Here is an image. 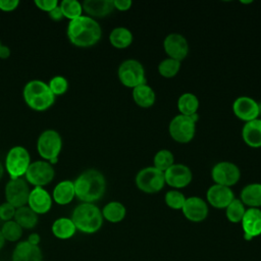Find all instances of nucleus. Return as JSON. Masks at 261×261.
Masks as SVG:
<instances>
[{
  "label": "nucleus",
  "mask_w": 261,
  "mask_h": 261,
  "mask_svg": "<svg viewBox=\"0 0 261 261\" xmlns=\"http://www.w3.org/2000/svg\"><path fill=\"white\" fill-rule=\"evenodd\" d=\"M258 108H259V115H261V103H258Z\"/></svg>",
  "instance_id": "47"
},
{
  "label": "nucleus",
  "mask_w": 261,
  "mask_h": 261,
  "mask_svg": "<svg viewBox=\"0 0 261 261\" xmlns=\"http://www.w3.org/2000/svg\"><path fill=\"white\" fill-rule=\"evenodd\" d=\"M169 134L178 143H189L193 140L196 133V122L191 116L175 115L169 123Z\"/></svg>",
  "instance_id": "11"
},
{
  "label": "nucleus",
  "mask_w": 261,
  "mask_h": 261,
  "mask_svg": "<svg viewBox=\"0 0 261 261\" xmlns=\"http://www.w3.org/2000/svg\"><path fill=\"white\" fill-rule=\"evenodd\" d=\"M75 198L82 203H94L100 200L106 190V179L103 173L90 168L83 171L74 180Z\"/></svg>",
  "instance_id": "2"
},
{
  "label": "nucleus",
  "mask_w": 261,
  "mask_h": 261,
  "mask_svg": "<svg viewBox=\"0 0 261 261\" xmlns=\"http://www.w3.org/2000/svg\"><path fill=\"white\" fill-rule=\"evenodd\" d=\"M55 176V170L52 164L45 160H36L32 162L24 174V179L33 187H42L49 185Z\"/></svg>",
  "instance_id": "8"
},
{
  "label": "nucleus",
  "mask_w": 261,
  "mask_h": 261,
  "mask_svg": "<svg viewBox=\"0 0 261 261\" xmlns=\"http://www.w3.org/2000/svg\"><path fill=\"white\" fill-rule=\"evenodd\" d=\"M211 175L215 184L231 187L239 181L241 171L234 163L229 161H221L213 166Z\"/></svg>",
  "instance_id": "12"
},
{
  "label": "nucleus",
  "mask_w": 261,
  "mask_h": 261,
  "mask_svg": "<svg viewBox=\"0 0 261 261\" xmlns=\"http://www.w3.org/2000/svg\"><path fill=\"white\" fill-rule=\"evenodd\" d=\"M244 237L247 241L261 234V210L259 208H249L246 210L241 221Z\"/></svg>",
  "instance_id": "19"
},
{
  "label": "nucleus",
  "mask_w": 261,
  "mask_h": 261,
  "mask_svg": "<svg viewBox=\"0 0 261 261\" xmlns=\"http://www.w3.org/2000/svg\"><path fill=\"white\" fill-rule=\"evenodd\" d=\"M30 192V185L24 177L9 179L4 189L5 201L17 209L28 204Z\"/></svg>",
  "instance_id": "10"
},
{
  "label": "nucleus",
  "mask_w": 261,
  "mask_h": 261,
  "mask_svg": "<svg viewBox=\"0 0 261 261\" xmlns=\"http://www.w3.org/2000/svg\"><path fill=\"white\" fill-rule=\"evenodd\" d=\"M133 2L130 0H114L113 5L114 9H118L120 11H126L130 8Z\"/></svg>",
  "instance_id": "41"
},
{
  "label": "nucleus",
  "mask_w": 261,
  "mask_h": 261,
  "mask_svg": "<svg viewBox=\"0 0 261 261\" xmlns=\"http://www.w3.org/2000/svg\"><path fill=\"white\" fill-rule=\"evenodd\" d=\"M63 17L69 21L83 15V5L77 0H63L59 3Z\"/></svg>",
  "instance_id": "32"
},
{
  "label": "nucleus",
  "mask_w": 261,
  "mask_h": 261,
  "mask_svg": "<svg viewBox=\"0 0 261 261\" xmlns=\"http://www.w3.org/2000/svg\"><path fill=\"white\" fill-rule=\"evenodd\" d=\"M47 84L55 97L65 94L68 90V81L62 75H55L51 77Z\"/></svg>",
  "instance_id": "36"
},
{
  "label": "nucleus",
  "mask_w": 261,
  "mask_h": 261,
  "mask_svg": "<svg viewBox=\"0 0 261 261\" xmlns=\"http://www.w3.org/2000/svg\"><path fill=\"white\" fill-rule=\"evenodd\" d=\"M5 239H4V237H3V234H2V232H1V230H0V251L3 249V247H4V245H5Z\"/></svg>",
  "instance_id": "45"
},
{
  "label": "nucleus",
  "mask_w": 261,
  "mask_h": 261,
  "mask_svg": "<svg viewBox=\"0 0 261 261\" xmlns=\"http://www.w3.org/2000/svg\"><path fill=\"white\" fill-rule=\"evenodd\" d=\"M154 167L161 170V171H165L167 170L170 166H172L174 164V157L173 154L166 149H162L159 150L155 156H154Z\"/></svg>",
  "instance_id": "34"
},
{
  "label": "nucleus",
  "mask_w": 261,
  "mask_h": 261,
  "mask_svg": "<svg viewBox=\"0 0 261 261\" xmlns=\"http://www.w3.org/2000/svg\"><path fill=\"white\" fill-rule=\"evenodd\" d=\"M15 211H16V208L14 206H12L6 201L3 202L2 204H0V219L3 222L12 220L14 218Z\"/></svg>",
  "instance_id": "38"
},
{
  "label": "nucleus",
  "mask_w": 261,
  "mask_h": 261,
  "mask_svg": "<svg viewBox=\"0 0 261 261\" xmlns=\"http://www.w3.org/2000/svg\"><path fill=\"white\" fill-rule=\"evenodd\" d=\"M13 219L22 227V229H33L38 224L39 215L25 205L16 209Z\"/></svg>",
  "instance_id": "27"
},
{
  "label": "nucleus",
  "mask_w": 261,
  "mask_h": 261,
  "mask_svg": "<svg viewBox=\"0 0 261 261\" xmlns=\"http://www.w3.org/2000/svg\"><path fill=\"white\" fill-rule=\"evenodd\" d=\"M245 212H246V209L243 202L240 199H236V198L225 208L226 218L232 223L241 222Z\"/></svg>",
  "instance_id": "33"
},
{
  "label": "nucleus",
  "mask_w": 261,
  "mask_h": 261,
  "mask_svg": "<svg viewBox=\"0 0 261 261\" xmlns=\"http://www.w3.org/2000/svg\"><path fill=\"white\" fill-rule=\"evenodd\" d=\"M48 15H49V17H50L52 20H55V21H59V20H61L62 18H64V17H63V14H62V11H61V9H60V7H59V4H58V6L55 7L52 11H50V12L48 13Z\"/></svg>",
  "instance_id": "42"
},
{
  "label": "nucleus",
  "mask_w": 261,
  "mask_h": 261,
  "mask_svg": "<svg viewBox=\"0 0 261 261\" xmlns=\"http://www.w3.org/2000/svg\"><path fill=\"white\" fill-rule=\"evenodd\" d=\"M208 203L217 209L226 208L234 199L232 190L229 187L214 184L206 193Z\"/></svg>",
  "instance_id": "18"
},
{
  "label": "nucleus",
  "mask_w": 261,
  "mask_h": 261,
  "mask_svg": "<svg viewBox=\"0 0 261 261\" xmlns=\"http://www.w3.org/2000/svg\"><path fill=\"white\" fill-rule=\"evenodd\" d=\"M70 218L76 230L87 234L97 232L104 220L100 208L94 203H80L73 208Z\"/></svg>",
  "instance_id": "3"
},
{
  "label": "nucleus",
  "mask_w": 261,
  "mask_h": 261,
  "mask_svg": "<svg viewBox=\"0 0 261 261\" xmlns=\"http://www.w3.org/2000/svg\"><path fill=\"white\" fill-rule=\"evenodd\" d=\"M118 79L127 88H136L145 84V69L143 64L135 59L124 60L118 67Z\"/></svg>",
  "instance_id": "7"
},
{
  "label": "nucleus",
  "mask_w": 261,
  "mask_h": 261,
  "mask_svg": "<svg viewBox=\"0 0 261 261\" xmlns=\"http://www.w3.org/2000/svg\"><path fill=\"white\" fill-rule=\"evenodd\" d=\"M1 45H2V43H1V41H0V47H1Z\"/></svg>",
  "instance_id": "49"
},
{
  "label": "nucleus",
  "mask_w": 261,
  "mask_h": 261,
  "mask_svg": "<svg viewBox=\"0 0 261 261\" xmlns=\"http://www.w3.org/2000/svg\"><path fill=\"white\" fill-rule=\"evenodd\" d=\"M19 6L18 0H0V10L3 12H12Z\"/></svg>",
  "instance_id": "40"
},
{
  "label": "nucleus",
  "mask_w": 261,
  "mask_h": 261,
  "mask_svg": "<svg viewBox=\"0 0 261 261\" xmlns=\"http://www.w3.org/2000/svg\"><path fill=\"white\" fill-rule=\"evenodd\" d=\"M102 216L105 220L111 223H117L123 220L126 214V209L123 204L117 201H111L107 203L101 210Z\"/></svg>",
  "instance_id": "28"
},
{
  "label": "nucleus",
  "mask_w": 261,
  "mask_h": 261,
  "mask_svg": "<svg viewBox=\"0 0 261 261\" xmlns=\"http://www.w3.org/2000/svg\"><path fill=\"white\" fill-rule=\"evenodd\" d=\"M66 36L73 46L88 48L96 45L100 41L102 29L95 18L82 15L68 22Z\"/></svg>",
  "instance_id": "1"
},
{
  "label": "nucleus",
  "mask_w": 261,
  "mask_h": 261,
  "mask_svg": "<svg viewBox=\"0 0 261 261\" xmlns=\"http://www.w3.org/2000/svg\"><path fill=\"white\" fill-rule=\"evenodd\" d=\"M0 230H1L5 241H8L10 243L19 242V240L21 239L22 233H23L22 227L14 219L3 222Z\"/></svg>",
  "instance_id": "31"
},
{
  "label": "nucleus",
  "mask_w": 261,
  "mask_h": 261,
  "mask_svg": "<svg viewBox=\"0 0 261 261\" xmlns=\"http://www.w3.org/2000/svg\"><path fill=\"white\" fill-rule=\"evenodd\" d=\"M34 3L37 6V8L47 13L52 11L59 4L57 0H35Z\"/></svg>",
  "instance_id": "39"
},
{
  "label": "nucleus",
  "mask_w": 261,
  "mask_h": 261,
  "mask_svg": "<svg viewBox=\"0 0 261 261\" xmlns=\"http://www.w3.org/2000/svg\"><path fill=\"white\" fill-rule=\"evenodd\" d=\"M232 110L236 116L244 121L257 119L259 116L258 103L251 97L241 96L233 101Z\"/></svg>",
  "instance_id": "17"
},
{
  "label": "nucleus",
  "mask_w": 261,
  "mask_h": 261,
  "mask_svg": "<svg viewBox=\"0 0 261 261\" xmlns=\"http://www.w3.org/2000/svg\"><path fill=\"white\" fill-rule=\"evenodd\" d=\"M22 98L28 107L39 112L49 109L55 102L48 84L41 80L29 81L23 87Z\"/></svg>",
  "instance_id": "4"
},
{
  "label": "nucleus",
  "mask_w": 261,
  "mask_h": 261,
  "mask_svg": "<svg viewBox=\"0 0 261 261\" xmlns=\"http://www.w3.org/2000/svg\"><path fill=\"white\" fill-rule=\"evenodd\" d=\"M51 231L56 239L65 241L71 239L77 230L70 217L62 216L56 218L53 221L51 225Z\"/></svg>",
  "instance_id": "23"
},
{
  "label": "nucleus",
  "mask_w": 261,
  "mask_h": 261,
  "mask_svg": "<svg viewBox=\"0 0 261 261\" xmlns=\"http://www.w3.org/2000/svg\"><path fill=\"white\" fill-rule=\"evenodd\" d=\"M109 42L117 49H124L132 44L133 34L126 28L117 27L111 31L109 35Z\"/></svg>",
  "instance_id": "29"
},
{
  "label": "nucleus",
  "mask_w": 261,
  "mask_h": 261,
  "mask_svg": "<svg viewBox=\"0 0 261 261\" xmlns=\"http://www.w3.org/2000/svg\"><path fill=\"white\" fill-rule=\"evenodd\" d=\"M53 200L51 194L42 187H34L31 189L28 206L38 215H43L48 213L52 208Z\"/></svg>",
  "instance_id": "14"
},
{
  "label": "nucleus",
  "mask_w": 261,
  "mask_h": 261,
  "mask_svg": "<svg viewBox=\"0 0 261 261\" xmlns=\"http://www.w3.org/2000/svg\"><path fill=\"white\" fill-rule=\"evenodd\" d=\"M242 3H245V4H248V3H251L252 1H241Z\"/></svg>",
  "instance_id": "48"
},
{
  "label": "nucleus",
  "mask_w": 261,
  "mask_h": 261,
  "mask_svg": "<svg viewBox=\"0 0 261 261\" xmlns=\"http://www.w3.org/2000/svg\"><path fill=\"white\" fill-rule=\"evenodd\" d=\"M135 181L139 190L149 194L157 193L165 185L164 172L154 166L145 167L137 173Z\"/></svg>",
  "instance_id": "9"
},
{
  "label": "nucleus",
  "mask_w": 261,
  "mask_h": 261,
  "mask_svg": "<svg viewBox=\"0 0 261 261\" xmlns=\"http://www.w3.org/2000/svg\"><path fill=\"white\" fill-rule=\"evenodd\" d=\"M242 137L249 147H261V120L257 118L247 121L243 126Z\"/></svg>",
  "instance_id": "24"
},
{
  "label": "nucleus",
  "mask_w": 261,
  "mask_h": 261,
  "mask_svg": "<svg viewBox=\"0 0 261 261\" xmlns=\"http://www.w3.org/2000/svg\"><path fill=\"white\" fill-rule=\"evenodd\" d=\"M177 108L180 114L191 116L197 113L199 108V100L197 96L192 93H184L177 100Z\"/></svg>",
  "instance_id": "30"
},
{
  "label": "nucleus",
  "mask_w": 261,
  "mask_h": 261,
  "mask_svg": "<svg viewBox=\"0 0 261 261\" xmlns=\"http://www.w3.org/2000/svg\"><path fill=\"white\" fill-rule=\"evenodd\" d=\"M11 261H43V253L39 246L30 244L27 240L16 243Z\"/></svg>",
  "instance_id": "20"
},
{
  "label": "nucleus",
  "mask_w": 261,
  "mask_h": 261,
  "mask_svg": "<svg viewBox=\"0 0 261 261\" xmlns=\"http://www.w3.org/2000/svg\"><path fill=\"white\" fill-rule=\"evenodd\" d=\"M52 200L57 205L65 206L73 201L75 198V191L73 180L63 179L57 182L52 191Z\"/></svg>",
  "instance_id": "21"
},
{
  "label": "nucleus",
  "mask_w": 261,
  "mask_h": 261,
  "mask_svg": "<svg viewBox=\"0 0 261 261\" xmlns=\"http://www.w3.org/2000/svg\"><path fill=\"white\" fill-rule=\"evenodd\" d=\"M260 120H261V118H260Z\"/></svg>",
  "instance_id": "50"
},
{
  "label": "nucleus",
  "mask_w": 261,
  "mask_h": 261,
  "mask_svg": "<svg viewBox=\"0 0 261 261\" xmlns=\"http://www.w3.org/2000/svg\"><path fill=\"white\" fill-rule=\"evenodd\" d=\"M163 47L169 58L175 59L179 62L184 60L189 53V44L187 39L177 33H171L167 35L164 39Z\"/></svg>",
  "instance_id": "13"
},
{
  "label": "nucleus",
  "mask_w": 261,
  "mask_h": 261,
  "mask_svg": "<svg viewBox=\"0 0 261 261\" xmlns=\"http://www.w3.org/2000/svg\"><path fill=\"white\" fill-rule=\"evenodd\" d=\"M82 5L87 15L93 18L105 17L114 9L112 0H86Z\"/></svg>",
  "instance_id": "22"
},
{
  "label": "nucleus",
  "mask_w": 261,
  "mask_h": 261,
  "mask_svg": "<svg viewBox=\"0 0 261 261\" xmlns=\"http://www.w3.org/2000/svg\"><path fill=\"white\" fill-rule=\"evenodd\" d=\"M10 48L6 45H1L0 47V59H7L10 57Z\"/></svg>",
  "instance_id": "44"
},
{
  "label": "nucleus",
  "mask_w": 261,
  "mask_h": 261,
  "mask_svg": "<svg viewBox=\"0 0 261 261\" xmlns=\"http://www.w3.org/2000/svg\"><path fill=\"white\" fill-rule=\"evenodd\" d=\"M179 68L180 62L169 57L163 59L158 65V71L164 77H172L176 75Z\"/></svg>",
  "instance_id": "35"
},
{
  "label": "nucleus",
  "mask_w": 261,
  "mask_h": 261,
  "mask_svg": "<svg viewBox=\"0 0 261 261\" xmlns=\"http://www.w3.org/2000/svg\"><path fill=\"white\" fill-rule=\"evenodd\" d=\"M27 241L32 244V245H35V246H39L40 242H41V236L38 233V232H32L29 234Z\"/></svg>",
  "instance_id": "43"
},
{
  "label": "nucleus",
  "mask_w": 261,
  "mask_h": 261,
  "mask_svg": "<svg viewBox=\"0 0 261 261\" xmlns=\"http://www.w3.org/2000/svg\"><path fill=\"white\" fill-rule=\"evenodd\" d=\"M4 172H5V167H4V163H2L0 161V180L2 179L3 175H4Z\"/></svg>",
  "instance_id": "46"
},
{
  "label": "nucleus",
  "mask_w": 261,
  "mask_h": 261,
  "mask_svg": "<svg viewBox=\"0 0 261 261\" xmlns=\"http://www.w3.org/2000/svg\"><path fill=\"white\" fill-rule=\"evenodd\" d=\"M36 148L42 160L54 165L58 162V157L62 150V138L56 129H45L38 137Z\"/></svg>",
  "instance_id": "5"
},
{
  "label": "nucleus",
  "mask_w": 261,
  "mask_h": 261,
  "mask_svg": "<svg viewBox=\"0 0 261 261\" xmlns=\"http://www.w3.org/2000/svg\"><path fill=\"white\" fill-rule=\"evenodd\" d=\"M31 163V155L28 149L23 146H13L5 156L4 167L10 179L20 178L24 176Z\"/></svg>",
  "instance_id": "6"
},
{
  "label": "nucleus",
  "mask_w": 261,
  "mask_h": 261,
  "mask_svg": "<svg viewBox=\"0 0 261 261\" xmlns=\"http://www.w3.org/2000/svg\"><path fill=\"white\" fill-rule=\"evenodd\" d=\"M186 197L182 193H180L179 191H176V190H170L168 191L166 194H165V197H164V201H165V204L170 207L171 209H175V210H178V209H181L185 202H186Z\"/></svg>",
  "instance_id": "37"
},
{
  "label": "nucleus",
  "mask_w": 261,
  "mask_h": 261,
  "mask_svg": "<svg viewBox=\"0 0 261 261\" xmlns=\"http://www.w3.org/2000/svg\"><path fill=\"white\" fill-rule=\"evenodd\" d=\"M181 211L190 221L201 222L208 216L209 209L207 203L202 198L193 196L186 199Z\"/></svg>",
  "instance_id": "16"
},
{
  "label": "nucleus",
  "mask_w": 261,
  "mask_h": 261,
  "mask_svg": "<svg viewBox=\"0 0 261 261\" xmlns=\"http://www.w3.org/2000/svg\"><path fill=\"white\" fill-rule=\"evenodd\" d=\"M165 184L172 188H185L187 187L193 178L191 169L184 164L174 163L167 170L164 171Z\"/></svg>",
  "instance_id": "15"
},
{
  "label": "nucleus",
  "mask_w": 261,
  "mask_h": 261,
  "mask_svg": "<svg viewBox=\"0 0 261 261\" xmlns=\"http://www.w3.org/2000/svg\"><path fill=\"white\" fill-rule=\"evenodd\" d=\"M240 200L250 208L261 207V184H250L244 187Z\"/></svg>",
  "instance_id": "25"
},
{
  "label": "nucleus",
  "mask_w": 261,
  "mask_h": 261,
  "mask_svg": "<svg viewBox=\"0 0 261 261\" xmlns=\"http://www.w3.org/2000/svg\"><path fill=\"white\" fill-rule=\"evenodd\" d=\"M155 93L153 89L147 84L140 85L133 89L134 101L143 108H149L155 103Z\"/></svg>",
  "instance_id": "26"
}]
</instances>
